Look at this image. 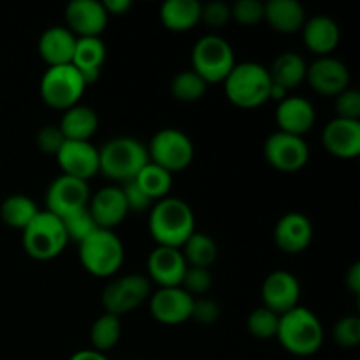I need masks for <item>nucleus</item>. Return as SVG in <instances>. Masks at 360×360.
I'll list each match as a JSON object with an SVG mask.
<instances>
[{"mask_svg": "<svg viewBox=\"0 0 360 360\" xmlns=\"http://www.w3.org/2000/svg\"><path fill=\"white\" fill-rule=\"evenodd\" d=\"M345 285L354 295L360 294V262L352 264L350 269L345 274Z\"/></svg>", "mask_w": 360, "mask_h": 360, "instance_id": "49530a36", "label": "nucleus"}, {"mask_svg": "<svg viewBox=\"0 0 360 360\" xmlns=\"http://www.w3.org/2000/svg\"><path fill=\"white\" fill-rule=\"evenodd\" d=\"M267 164L280 172H297L309 160V146L304 137L290 136L276 130L264 143Z\"/></svg>", "mask_w": 360, "mask_h": 360, "instance_id": "9b49d317", "label": "nucleus"}, {"mask_svg": "<svg viewBox=\"0 0 360 360\" xmlns=\"http://www.w3.org/2000/svg\"><path fill=\"white\" fill-rule=\"evenodd\" d=\"M148 231L157 246L179 250L195 232V214L183 199L165 197L151 206Z\"/></svg>", "mask_w": 360, "mask_h": 360, "instance_id": "f257e3e1", "label": "nucleus"}, {"mask_svg": "<svg viewBox=\"0 0 360 360\" xmlns=\"http://www.w3.org/2000/svg\"><path fill=\"white\" fill-rule=\"evenodd\" d=\"M90 186L86 181L70 178V176H58L49 183L46 190V210L55 217L63 218L88 207L90 202Z\"/></svg>", "mask_w": 360, "mask_h": 360, "instance_id": "f8f14e48", "label": "nucleus"}, {"mask_svg": "<svg viewBox=\"0 0 360 360\" xmlns=\"http://www.w3.org/2000/svg\"><path fill=\"white\" fill-rule=\"evenodd\" d=\"M200 21L211 28H221L231 21V6L220 0L200 4Z\"/></svg>", "mask_w": 360, "mask_h": 360, "instance_id": "a19ab883", "label": "nucleus"}, {"mask_svg": "<svg viewBox=\"0 0 360 360\" xmlns=\"http://www.w3.org/2000/svg\"><path fill=\"white\" fill-rule=\"evenodd\" d=\"M150 313L162 326H181L192 315L193 297L181 287L158 288L150 295Z\"/></svg>", "mask_w": 360, "mask_h": 360, "instance_id": "dca6fc26", "label": "nucleus"}, {"mask_svg": "<svg viewBox=\"0 0 360 360\" xmlns=\"http://www.w3.org/2000/svg\"><path fill=\"white\" fill-rule=\"evenodd\" d=\"M306 81L315 94L334 98L350 88V69L334 56H319L308 65Z\"/></svg>", "mask_w": 360, "mask_h": 360, "instance_id": "ddd939ff", "label": "nucleus"}, {"mask_svg": "<svg viewBox=\"0 0 360 360\" xmlns=\"http://www.w3.org/2000/svg\"><path fill=\"white\" fill-rule=\"evenodd\" d=\"M69 360H109L105 357V354L94 350V348H88V350H79L76 354L70 355Z\"/></svg>", "mask_w": 360, "mask_h": 360, "instance_id": "de8ad7c7", "label": "nucleus"}, {"mask_svg": "<svg viewBox=\"0 0 360 360\" xmlns=\"http://www.w3.org/2000/svg\"><path fill=\"white\" fill-rule=\"evenodd\" d=\"M65 143V137H63L62 130L58 125H46L35 136V144H37L39 150L44 155H53L56 157V153L60 151V148Z\"/></svg>", "mask_w": 360, "mask_h": 360, "instance_id": "c03bdc74", "label": "nucleus"}, {"mask_svg": "<svg viewBox=\"0 0 360 360\" xmlns=\"http://www.w3.org/2000/svg\"><path fill=\"white\" fill-rule=\"evenodd\" d=\"M179 250H181L186 266L190 267H202V269H207L218 257L217 241L211 236L197 231L186 239L185 245Z\"/></svg>", "mask_w": 360, "mask_h": 360, "instance_id": "7c9ffc66", "label": "nucleus"}, {"mask_svg": "<svg viewBox=\"0 0 360 360\" xmlns=\"http://www.w3.org/2000/svg\"><path fill=\"white\" fill-rule=\"evenodd\" d=\"M276 125L280 132L304 137L313 129L316 120L311 102L299 95H288L276 108Z\"/></svg>", "mask_w": 360, "mask_h": 360, "instance_id": "4be33fe9", "label": "nucleus"}, {"mask_svg": "<svg viewBox=\"0 0 360 360\" xmlns=\"http://www.w3.org/2000/svg\"><path fill=\"white\" fill-rule=\"evenodd\" d=\"M120 340H122V320H120V316L104 313L91 323L90 341L94 350L104 354V352L112 350Z\"/></svg>", "mask_w": 360, "mask_h": 360, "instance_id": "473e14b6", "label": "nucleus"}, {"mask_svg": "<svg viewBox=\"0 0 360 360\" xmlns=\"http://www.w3.org/2000/svg\"><path fill=\"white\" fill-rule=\"evenodd\" d=\"M108 13L98 0H72L65 7V23L77 39L101 37L108 27Z\"/></svg>", "mask_w": 360, "mask_h": 360, "instance_id": "f3484780", "label": "nucleus"}, {"mask_svg": "<svg viewBox=\"0 0 360 360\" xmlns=\"http://www.w3.org/2000/svg\"><path fill=\"white\" fill-rule=\"evenodd\" d=\"M206 90L207 83L192 69L176 74L171 81V95L183 104H192V102L200 101Z\"/></svg>", "mask_w": 360, "mask_h": 360, "instance_id": "72a5a7b5", "label": "nucleus"}, {"mask_svg": "<svg viewBox=\"0 0 360 360\" xmlns=\"http://www.w3.org/2000/svg\"><path fill=\"white\" fill-rule=\"evenodd\" d=\"M301 34L306 48L319 56H330L341 39V32L336 21L323 14L308 18Z\"/></svg>", "mask_w": 360, "mask_h": 360, "instance_id": "b1692460", "label": "nucleus"}, {"mask_svg": "<svg viewBox=\"0 0 360 360\" xmlns=\"http://www.w3.org/2000/svg\"><path fill=\"white\" fill-rule=\"evenodd\" d=\"M151 295V283L144 274H123L104 287L101 295L104 313L120 316L139 308Z\"/></svg>", "mask_w": 360, "mask_h": 360, "instance_id": "9d476101", "label": "nucleus"}, {"mask_svg": "<svg viewBox=\"0 0 360 360\" xmlns=\"http://www.w3.org/2000/svg\"><path fill=\"white\" fill-rule=\"evenodd\" d=\"M58 127L67 141H90L98 129V116L90 105L76 104L63 111Z\"/></svg>", "mask_w": 360, "mask_h": 360, "instance_id": "bb28decb", "label": "nucleus"}, {"mask_svg": "<svg viewBox=\"0 0 360 360\" xmlns=\"http://www.w3.org/2000/svg\"><path fill=\"white\" fill-rule=\"evenodd\" d=\"M267 70H269L271 83L285 88L290 94L294 88L301 86L306 81L308 63H306L304 56L299 55V53L287 51L281 53Z\"/></svg>", "mask_w": 360, "mask_h": 360, "instance_id": "cd10ccee", "label": "nucleus"}, {"mask_svg": "<svg viewBox=\"0 0 360 360\" xmlns=\"http://www.w3.org/2000/svg\"><path fill=\"white\" fill-rule=\"evenodd\" d=\"M269 70L257 62L236 63L224 79L225 97L239 109H255L269 102Z\"/></svg>", "mask_w": 360, "mask_h": 360, "instance_id": "20e7f679", "label": "nucleus"}, {"mask_svg": "<svg viewBox=\"0 0 360 360\" xmlns=\"http://www.w3.org/2000/svg\"><path fill=\"white\" fill-rule=\"evenodd\" d=\"M278 326H280V315L264 308V306L253 309L246 319V329L257 340L267 341L276 338Z\"/></svg>", "mask_w": 360, "mask_h": 360, "instance_id": "f704fd0d", "label": "nucleus"}, {"mask_svg": "<svg viewBox=\"0 0 360 360\" xmlns=\"http://www.w3.org/2000/svg\"><path fill=\"white\" fill-rule=\"evenodd\" d=\"M148 162L146 146L136 137H112L98 150V172L111 181H132Z\"/></svg>", "mask_w": 360, "mask_h": 360, "instance_id": "7ed1b4c3", "label": "nucleus"}, {"mask_svg": "<svg viewBox=\"0 0 360 360\" xmlns=\"http://www.w3.org/2000/svg\"><path fill=\"white\" fill-rule=\"evenodd\" d=\"M86 86L88 84L84 83L79 70L69 63V65L48 67V70L41 77L39 91L46 105L65 111L79 104Z\"/></svg>", "mask_w": 360, "mask_h": 360, "instance_id": "6e6552de", "label": "nucleus"}, {"mask_svg": "<svg viewBox=\"0 0 360 360\" xmlns=\"http://www.w3.org/2000/svg\"><path fill=\"white\" fill-rule=\"evenodd\" d=\"M134 181H136L137 185L141 186V190L153 200V204L157 202V200L169 197V192H171L172 188L171 172L158 167V165L151 164V162H148V164L141 169V172L134 178Z\"/></svg>", "mask_w": 360, "mask_h": 360, "instance_id": "2f4dec72", "label": "nucleus"}, {"mask_svg": "<svg viewBox=\"0 0 360 360\" xmlns=\"http://www.w3.org/2000/svg\"><path fill=\"white\" fill-rule=\"evenodd\" d=\"M274 243L281 252L297 255L304 252L313 239V225L306 214L290 211L283 214L274 225Z\"/></svg>", "mask_w": 360, "mask_h": 360, "instance_id": "aec40b11", "label": "nucleus"}, {"mask_svg": "<svg viewBox=\"0 0 360 360\" xmlns=\"http://www.w3.org/2000/svg\"><path fill=\"white\" fill-rule=\"evenodd\" d=\"M262 306L276 315H285L287 311L299 306L301 285L299 280L288 271H273L260 288Z\"/></svg>", "mask_w": 360, "mask_h": 360, "instance_id": "2eb2a0df", "label": "nucleus"}, {"mask_svg": "<svg viewBox=\"0 0 360 360\" xmlns=\"http://www.w3.org/2000/svg\"><path fill=\"white\" fill-rule=\"evenodd\" d=\"M231 20L236 23L253 27L264 21V2L260 0H238L231 6Z\"/></svg>", "mask_w": 360, "mask_h": 360, "instance_id": "e433bc0d", "label": "nucleus"}, {"mask_svg": "<svg viewBox=\"0 0 360 360\" xmlns=\"http://www.w3.org/2000/svg\"><path fill=\"white\" fill-rule=\"evenodd\" d=\"M102 6H104L108 16H123L130 11L132 2L130 0H104Z\"/></svg>", "mask_w": 360, "mask_h": 360, "instance_id": "a18cd8bd", "label": "nucleus"}, {"mask_svg": "<svg viewBox=\"0 0 360 360\" xmlns=\"http://www.w3.org/2000/svg\"><path fill=\"white\" fill-rule=\"evenodd\" d=\"M77 37L65 27H49L41 34L37 51L48 67H60L72 63Z\"/></svg>", "mask_w": 360, "mask_h": 360, "instance_id": "5701e85b", "label": "nucleus"}, {"mask_svg": "<svg viewBox=\"0 0 360 360\" xmlns=\"http://www.w3.org/2000/svg\"><path fill=\"white\" fill-rule=\"evenodd\" d=\"M213 283V278H211L210 269H202V267H186L185 274H183V280L179 287L190 294L192 297H202L204 294H207Z\"/></svg>", "mask_w": 360, "mask_h": 360, "instance_id": "4c0bfd02", "label": "nucleus"}, {"mask_svg": "<svg viewBox=\"0 0 360 360\" xmlns=\"http://www.w3.org/2000/svg\"><path fill=\"white\" fill-rule=\"evenodd\" d=\"M88 211L97 227L104 231H115L129 214L122 188L115 185L104 186L95 192L88 202Z\"/></svg>", "mask_w": 360, "mask_h": 360, "instance_id": "412c9836", "label": "nucleus"}, {"mask_svg": "<svg viewBox=\"0 0 360 360\" xmlns=\"http://www.w3.org/2000/svg\"><path fill=\"white\" fill-rule=\"evenodd\" d=\"M333 338L341 348H355L360 343V319L355 315H347L340 319L334 326Z\"/></svg>", "mask_w": 360, "mask_h": 360, "instance_id": "58836bf2", "label": "nucleus"}, {"mask_svg": "<svg viewBox=\"0 0 360 360\" xmlns=\"http://www.w3.org/2000/svg\"><path fill=\"white\" fill-rule=\"evenodd\" d=\"M160 21L167 30L188 32L200 23V2L197 0H167L160 7Z\"/></svg>", "mask_w": 360, "mask_h": 360, "instance_id": "c85d7f7f", "label": "nucleus"}, {"mask_svg": "<svg viewBox=\"0 0 360 360\" xmlns=\"http://www.w3.org/2000/svg\"><path fill=\"white\" fill-rule=\"evenodd\" d=\"M322 144L327 153L341 160H352L360 155V122L334 118L323 127Z\"/></svg>", "mask_w": 360, "mask_h": 360, "instance_id": "6ab92c4d", "label": "nucleus"}, {"mask_svg": "<svg viewBox=\"0 0 360 360\" xmlns=\"http://www.w3.org/2000/svg\"><path fill=\"white\" fill-rule=\"evenodd\" d=\"M151 164L165 169L167 172H181L192 164L195 148L192 139L178 129H162L151 137L146 146Z\"/></svg>", "mask_w": 360, "mask_h": 360, "instance_id": "1a4fd4ad", "label": "nucleus"}, {"mask_svg": "<svg viewBox=\"0 0 360 360\" xmlns=\"http://www.w3.org/2000/svg\"><path fill=\"white\" fill-rule=\"evenodd\" d=\"M60 220H62L63 231H65L69 243H76V245H81L88 236H91L98 229L88 207L74 211V213L67 214V217L60 218Z\"/></svg>", "mask_w": 360, "mask_h": 360, "instance_id": "c9c22d12", "label": "nucleus"}, {"mask_svg": "<svg viewBox=\"0 0 360 360\" xmlns=\"http://www.w3.org/2000/svg\"><path fill=\"white\" fill-rule=\"evenodd\" d=\"M120 188H122L123 192V197H125V202H127V210H129V213H146V211L151 210V206H153V200L150 199V197L146 195V193L141 190V186L137 185L136 181H127V183H122L120 185Z\"/></svg>", "mask_w": 360, "mask_h": 360, "instance_id": "79ce46f5", "label": "nucleus"}, {"mask_svg": "<svg viewBox=\"0 0 360 360\" xmlns=\"http://www.w3.org/2000/svg\"><path fill=\"white\" fill-rule=\"evenodd\" d=\"M79 246V262L84 271L97 278H109L120 271L125 260V248L115 231L97 229Z\"/></svg>", "mask_w": 360, "mask_h": 360, "instance_id": "39448f33", "label": "nucleus"}, {"mask_svg": "<svg viewBox=\"0 0 360 360\" xmlns=\"http://www.w3.org/2000/svg\"><path fill=\"white\" fill-rule=\"evenodd\" d=\"M39 207L34 200L28 195L23 193H14L9 195L2 202L0 207V217L2 221L11 229H16V231H23L39 213Z\"/></svg>", "mask_w": 360, "mask_h": 360, "instance_id": "c756f323", "label": "nucleus"}, {"mask_svg": "<svg viewBox=\"0 0 360 360\" xmlns=\"http://www.w3.org/2000/svg\"><path fill=\"white\" fill-rule=\"evenodd\" d=\"M336 118L360 122V94L355 88H347L334 97Z\"/></svg>", "mask_w": 360, "mask_h": 360, "instance_id": "ea45409f", "label": "nucleus"}, {"mask_svg": "<svg viewBox=\"0 0 360 360\" xmlns=\"http://www.w3.org/2000/svg\"><path fill=\"white\" fill-rule=\"evenodd\" d=\"M306 9L297 0H269L264 2V21L278 34H295L304 27Z\"/></svg>", "mask_w": 360, "mask_h": 360, "instance_id": "393cba45", "label": "nucleus"}, {"mask_svg": "<svg viewBox=\"0 0 360 360\" xmlns=\"http://www.w3.org/2000/svg\"><path fill=\"white\" fill-rule=\"evenodd\" d=\"M108 49L101 37H84L77 39L76 49H74L72 63L83 76L84 83L94 84L101 76L102 65L105 63Z\"/></svg>", "mask_w": 360, "mask_h": 360, "instance_id": "a878e982", "label": "nucleus"}, {"mask_svg": "<svg viewBox=\"0 0 360 360\" xmlns=\"http://www.w3.org/2000/svg\"><path fill=\"white\" fill-rule=\"evenodd\" d=\"M221 315L220 304L210 297H193L192 304V315L190 319L195 320L200 326H213L218 322Z\"/></svg>", "mask_w": 360, "mask_h": 360, "instance_id": "37998d69", "label": "nucleus"}, {"mask_svg": "<svg viewBox=\"0 0 360 360\" xmlns=\"http://www.w3.org/2000/svg\"><path fill=\"white\" fill-rule=\"evenodd\" d=\"M186 267L188 266H186L185 259H183L181 250L157 246L148 255L146 278L150 281H153V283H157L158 288L179 287Z\"/></svg>", "mask_w": 360, "mask_h": 360, "instance_id": "a211bd4d", "label": "nucleus"}, {"mask_svg": "<svg viewBox=\"0 0 360 360\" xmlns=\"http://www.w3.org/2000/svg\"><path fill=\"white\" fill-rule=\"evenodd\" d=\"M56 162L63 176L90 181L98 174V148L90 141H67L56 153Z\"/></svg>", "mask_w": 360, "mask_h": 360, "instance_id": "4468645a", "label": "nucleus"}, {"mask_svg": "<svg viewBox=\"0 0 360 360\" xmlns=\"http://www.w3.org/2000/svg\"><path fill=\"white\" fill-rule=\"evenodd\" d=\"M323 326L319 316L304 306H295L294 309L280 316L276 340L281 347L295 357H311L320 352L323 345Z\"/></svg>", "mask_w": 360, "mask_h": 360, "instance_id": "f03ea898", "label": "nucleus"}, {"mask_svg": "<svg viewBox=\"0 0 360 360\" xmlns=\"http://www.w3.org/2000/svg\"><path fill=\"white\" fill-rule=\"evenodd\" d=\"M236 65L232 46L217 34L202 35L192 48V70L207 84L224 83Z\"/></svg>", "mask_w": 360, "mask_h": 360, "instance_id": "423d86ee", "label": "nucleus"}, {"mask_svg": "<svg viewBox=\"0 0 360 360\" xmlns=\"http://www.w3.org/2000/svg\"><path fill=\"white\" fill-rule=\"evenodd\" d=\"M23 248L35 260L56 259L69 245L62 220L48 211H39L37 217L21 231Z\"/></svg>", "mask_w": 360, "mask_h": 360, "instance_id": "0eeeda50", "label": "nucleus"}]
</instances>
